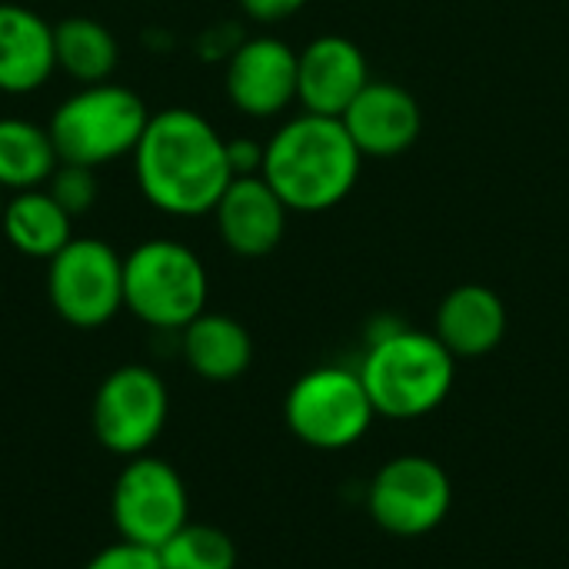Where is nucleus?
Returning a JSON list of instances; mask_svg holds the SVG:
<instances>
[{"label":"nucleus","mask_w":569,"mask_h":569,"mask_svg":"<svg viewBox=\"0 0 569 569\" xmlns=\"http://www.w3.org/2000/svg\"><path fill=\"white\" fill-rule=\"evenodd\" d=\"M130 157L140 193L150 207L170 217L213 213L233 180L227 140L190 107L150 113V123Z\"/></svg>","instance_id":"1"},{"label":"nucleus","mask_w":569,"mask_h":569,"mask_svg":"<svg viewBox=\"0 0 569 569\" xmlns=\"http://www.w3.org/2000/svg\"><path fill=\"white\" fill-rule=\"evenodd\" d=\"M363 153L340 117L300 113L287 120L263 153V180L290 213H323L340 207L360 180Z\"/></svg>","instance_id":"2"},{"label":"nucleus","mask_w":569,"mask_h":569,"mask_svg":"<svg viewBox=\"0 0 569 569\" xmlns=\"http://www.w3.org/2000/svg\"><path fill=\"white\" fill-rule=\"evenodd\" d=\"M357 370L377 417L420 420L440 410L450 397L457 357L437 340V333L403 327L393 317H377Z\"/></svg>","instance_id":"3"},{"label":"nucleus","mask_w":569,"mask_h":569,"mask_svg":"<svg viewBox=\"0 0 569 569\" xmlns=\"http://www.w3.org/2000/svg\"><path fill=\"white\" fill-rule=\"evenodd\" d=\"M150 110L130 87L120 83H87L70 93L50 117L47 130L60 163L103 167L137 150Z\"/></svg>","instance_id":"4"},{"label":"nucleus","mask_w":569,"mask_h":569,"mask_svg":"<svg viewBox=\"0 0 569 569\" xmlns=\"http://www.w3.org/2000/svg\"><path fill=\"white\" fill-rule=\"evenodd\" d=\"M210 277L180 240H143L123 257V307L160 333H180L207 310Z\"/></svg>","instance_id":"5"},{"label":"nucleus","mask_w":569,"mask_h":569,"mask_svg":"<svg viewBox=\"0 0 569 569\" xmlns=\"http://www.w3.org/2000/svg\"><path fill=\"white\" fill-rule=\"evenodd\" d=\"M283 417L303 447L337 453L367 437L377 410L357 367L327 363L293 380L283 400Z\"/></svg>","instance_id":"6"},{"label":"nucleus","mask_w":569,"mask_h":569,"mask_svg":"<svg viewBox=\"0 0 569 569\" xmlns=\"http://www.w3.org/2000/svg\"><path fill=\"white\" fill-rule=\"evenodd\" d=\"M47 297L77 330L110 323L123 310V257L97 237H73L47 260Z\"/></svg>","instance_id":"7"},{"label":"nucleus","mask_w":569,"mask_h":569,"mask_svg":"<svg viewBox=\"0 0 569 569\" xmlns=\"http://www.w3.org/2000/svg\"><path fill=\"white\" fill-rule=\"evenodd\" d=\"M170 417V393L163 377L143 363H123L110 370L90 407L93 437L117 457H140L163 433Z\"/></svg>","instance_id":"8"},{"label":"nucleus","mask_w":569,"mask_h":569,"mask_svg":"<svg viewBox=\"0 0 569 569\" xmlns=\"http://www.w3.org/2000/svg\"><path fill=\"white\" fill-rule=\"evenodd\" d=\"M453 507V483L447 470L420 453L387 460L367 487V513L390 537H427Z\"/></svg>","instance_id":"9"},{"label":"nucleus","mask_w":569,"mask_h":569,"mask_svg":"<svg viewBox=\"0 0 569 569\" xmlns=\"http://www.w3.org/2000/svg\"><path fill=\"white\" fill-rule=\"evenodd\" d=\"M110 513L120 540L160 550L190 523V493L177 467L140 453L120 470L110 493Z\"/></svg>","instance_id":"10"},{"label":"nucleus","mask_w":569,"mask_h":569,"mask_svg":"<svg viewBox=\"0 0 569 569\" xmlns=\"http://www.w3.org/2000/svg\"><path fill=\"white\" fill-rule=\"evenodd\" d=\"M230 103L253 117H280L297 100V50L280 37H250L227 53L223 77Z\"/></svg>","instance_id":"11"},{"label":"nucleus","mask_w":569,"mask_h":569,"mask_svg":"<svg viewBox=\"0 0 569 569\" xmlns=\"http://www.w3.org/2000/svg\"><path fill=\"white\" fill-rule=\"evenodd\" d=\"M370 80L367 53L350 37L323 33L297 50V103L307 113L343 117Z\"/></svg>","instance_id":"12"},{"label":"nucleus","mask_w":569,"mask_h":569,"mask_svg":"<svg viewBox=\"0 0 569 569\" xmlns=\"http://www.w3.org/2000/svg\"><path fill=\"white\" fill-rule=\"evenodd\" d=\"M340 120L357 150L377 160L407 153L423 133V110L417 97L393 80H370Z\"/></svg>","instance_id":"13"},{"label":"nucleus","mask_w":569,"mask_h":569,"mask_svg":"<svg viewBox=\"0 0 569 569\" xmlns=\"http://www.w3.org/2000/svg\"><path fill=\"white\" fill-rule=\"evenodd\" d=\"M287 217H290L287 203L260 173L233 177L213 207V220L223 247L247 260L267 257L280 247L287 233Z\"/></svg>","instance_id":"14"},{"label":"nucleus","mask_w":569,"mask_h":569,"mask_svg":"<svg viewBox=\"0 0 569 569\" xmlns=\"http://www.w3.org/2000/svg\"><path fill=\"white\" fill-rule=\"evenodd\" d=\"M507 323V303L497 290L483 283H460L440 300L433 333L457 360H480L503 343Z\"/></svg>","instance_id":"15"},{"label":"nucleus","mask_w":569,"mask_h":569,"mask_svg":"<svg viewBox=\"0 0 569 569\" xmlns=\"http://www.w3.org/2000/svg\"><path fill=\"white\" fill-rule=\"evenodd\" d=\"M53 70V27L23 3H0V93H33Z\"/></svg>","instance_id":"16"},{"label":"nucleus","mask_w":569,"mask_h":569,"mask_svg":"<svg viewBox=\"0 0 569 569\" xmlns=\"http://www.w3.org/2000/svg\"><path fill=\"white\" fill-rule=\"evenodd\" d=\"M177 337H180V353H183L187 367L200 380L230 383V380L243 377L253 363L250 330L237 317L203 310Z\"/></svg>","instance_id":"17"},{"label":"nucleus","mask_w":569,"mask_h":569,"mask_svg":"<svg viewBox=\"0 0 569 569\" xmlns=\"http://www.w3.org/2000/svg\"><path fill=\"white\" fill-rule=\"evenodd\" d=\"M0 233L17 253L50 260L73 240V217L50 197L47 187L20 190L3 203Z\"/></svg>","instance_id":"18"},{"label":"nucleus","mask_w":569,"mask_h":569,"mask_svg":"<svg viewBox=\"0 0 569 569\" xmlns=\"http://www.w3.org/2000/svg\"><path fill=\"white\" fill-rule=\"evenodd\" d=\"M57 163L60 157L47 127L23 117H0V190H37L53 177Z\"/></svg>","instance_id":"19"},{"label":"nucleus","mask_w":569,"mask_h":569,"mask_svg":"<svg viewBox=\"0 0 569 569\" xmlns=\"http://www.w3.org/2000/svg\"><path fill=\"white\" fill-rule=\"evenodd\" d=\"M53 53L57 70L73 77L80 87L103 83L117 70L120 47L107 23L93 17H63L53 23Z\"/></svg>","instance_id":"20"},{"label":"nucleus","mask_w":569,"mask_h":569,"mask_svg":"<svg viewBox=\"0 0 569 569\" xmlns=\"http://www.w3.org/2000/svg\"><path fill=\"white\" fill-rule=\"evenodd\" d=\"M157 553L163 569H237V543L210 523L180 527Z\"/></svg>","instance_id":"21"},{"label":"nucleus","mask_w":569,"mask_h":569,"mask_svg":"<svg viewBox=\"0 0 569 569\" xmlns=\"http://www.w3.org/2000/svg\"><path fill=\"white\" fill-rule=\"evenodd\" d=\"M97 170L93 167H80V163H57L53 177L47 180L50 197L77 220L83 213L93 210L97 203Z\"/></svg>","instance_id":"22"},{"label":"nucleus","mask_w":569,"mask_h":569,"mask_svg":"<svg viewBox=\"0 0 569 569\" xmlns=\"http://www.w3.org/2000/svg\"><path fill=\"white\" fill-rule=\"evenodd\" d=\"M83 569H163V563L157 550L120 540L113 547H103Z\"/></svg>","instance_id":"23"},{"label":"nucleus","mask_w":569,"mask_h":569,"mask_svg":"<svg viewBox=\"0 0 569 569\" xmlns=\"http://www.w3.org/2000/svg\"><path fill=\"white\" fill-rule=\"evenodd\" d=\"M263 153H267V143H260L253 137L227 140V160H230L233 177H257V173H263Z\"/></svg>","instance_id":"24"},{"label":"nucleus","mask_w":569,"mask_h":569,"mask_svg":"<svg viewBox=\"0 0 569 569\" xmlns=\"http://www.w3.org/2000/svg\"><path fill=\"white\" fill-rule=\"evenodd\" d=\"M243 13L257 23H277L307 7V0H240Z\"/></svg>","instance_id":"25"},{"label":"nucleus","mask_w":569,"mask_h":569,"mask_svg":"<svg viewBox=\"0 0 569 569\" xmlns=\"http://www.w3.org/2000/svg\"><path fill=\"white\" fill-rule=\"evenodd\" d=\"M3 203H7V200H3V190H0V220H3Z\"/></svg>","instance_id":"26"}]
</instances>
